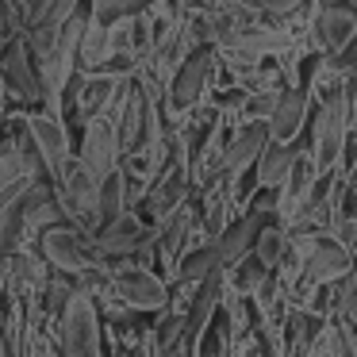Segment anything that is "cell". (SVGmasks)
<instances>
[{"label":"cell","instance_id":"1","mask_svg":"<svg viewBox=\"0 0 357 357\" xmlns=\"http://www.w3.org/2000/svg\"><path fill=\"white\" fill-rule=\"evenodd\" d=\"M54 196H58V204H62V211H66V219H70L73 231H81L85 238H93V234H96V200H100V181H96L93 173L77 162V158H70V162L58 169Z\"/></svg>","mask_w":357,"mask_h":357},{"label":"cell","instance_id":"2","mask_svg":"<svg viewBox=\"0 0 357 357\" xmlns=\"http://www.w3.org/2000/svg\"><path fill=\"white\" fill-rule=\"evenodd\" d=\"M58 354L62 357H104L100 307L93 296L77 292L58 315Z\"/></svg>","mask_w":357,"mask_h":357},{"label":"cell","instance_id":"3","mask_svg":"<svg viewBox=\"0 0 357 357\" xmlns=\"http://www.w3.org/2000/svg\"><path fill=\"white\" fill-rule=\"evenodd\" d=\"M357 35V8L349 0H311L307 12V50L323 58L342 50Z\"/></svg>","mask_w":357,"mask_h":357},{"label":"cell","instance_id":"4","mask_svg":"<svg viewBox=\"0 0 357 357\" xmlns=\"http://www.w3.org/2000/svg\"><path fill=\"white\" fill-rule=\"evenodd\" d=\"M108 288L116 296V303H123L131 315L135 311L139 315H158L169 303V284L154 269H139V265H119V269H112Z\"/></svg>","mask_w":357,"mask_h":357},{"label":"cell","instance_id":"5","mask_svg":"<svg viewBox=\"0 0 357 357\" xmlns=\"http://www.w3.org/2000/svg\"><path fill=\"white\" fill-rule=\"evenodd\" d=\"M35 254L47 261L50 273H62V277H81L89 265H96V254H93V238H85L81 231L73 227H50L35 238Z\"/></svg>","mask_w":357,"mask_h":357},{"label":"cell","instance_id":"6","mask_svg":"<svg viewBox=\"0 0 357 357\" xmlns=\"http://www.w3.org/2000/svg\"><path fill=\"white\" fill-rule=\"evenodd\" d=\"M0 89L8 96H20L24 104H43V81L24 35L0 43Z\"/></svg>","mask_w":357,"mask_h":357},{"label":"cell","instance_id":"7","mask_svg":"<svg viewBox=\"0 0 357 357\" xmlns=\"http://www.w3.org/2000/svg\"><path fill=\"white\" fill-rule=\"evenodd\" d=\"M154 246V227L150 223H142L139 219V211H127L119 223H112L108 231H100L93 238V254H96V265H108L112 269V261H131L139 250H150Z\"/></svg>","mask_w":357,"mask_h":357},{"label":"cell","instance_id":"8","mask_svg":"<svg viewBox=\"0 0 357 357\" xmlns=\"http://www.w3.org/2000/svg\"><path fill=\"white\" fill-rule=\"evenodd\" d=\"M24 135H27V146L35 150V158L43 162L50 185H54L58 169L70 162V131L62 127V119H54L50 112H27L24 116Z\"/></svg>","mask_w":357,"mask_h":357},{"label":"cell","instance_id":"9","mask_svg":"<svg viewBox=\"0 0 357 357\" xmlns=\"http://www.w3.org/2000/svg\"><path fill=\"white\" fill-rule=\"evenodd\" d=\"M77 158L96 181L112 177V173L123 165V150H119V135L108 119H89L81 123V146H77Z\"/></svg>","mask_w":357,"mask_h":357},{"label":"cell","instance_id":"10","mask_svg":"<svg viewBox=\"0 0 357 357\" xmlns=\"http://www.w3.org/2000/svg\"><path fill=\"white\" fill-rule=\"evenodd\" d=\"M315 188H319V173H315V165H311L307 150H300L292 169H288V177H284V185L277 188V223L284 227V231L296 223V215H300L303 204L315 196Z\"/></svg>","mask_w":357,"mask_h":357},{"label":"cell","instance_id":"11","mask_svg":"<svg viewBox=\"0 0 357 357\" xmlns=\"http://www.w3.org/2000/svg\"><path fill=\"white\" fill-rule=\"evenodd\" d=\"M311 96L303 89H284L269 116V142H280V146H296L303 142V131H307V119H311Z\"/></svg>","mask_w":357,"mask_h":357},{"label":"cell","instance_id":"12","mask_svg":"<svg viewBox=\"0 0 357 357\" xmlns=\"http://www.w3.org/2000/svg\"><path fill=\"white\" fill-rule=\"evenodd\" d=\"M269 219H277V215H254V211H242V215L234 219V223L227 227V231L219 234L215 242H211V254H215V269H219V273H227V269H234V265H238L242 257H250L257 231H261V227L269 223Z\"/></svg>","mask_w":357,"mask_h":357},{"label":"cell","instance_id":"13","mask_svg":"<svg viewBox=\"0 0 357 357\" xmlns=\"http://www.w3.org/2000/svg\"><path fill=\"white\" fill-rule=\"evenodd\" d=\"M349 269H354L349 254L331 238V234H326V238H315V246L307 250L300 277L307 280V284H315V288H319V284H338L342 277H349Z\"/></svg>","mask_w":357,"mask_h":357},{"label":"cell","instance_id":"14","mask_svg":"<svg viewBox=\"0 0 357 357\" xmlns=\"http://www.w3.org/2000/svg\"><path fill=\"white\" fill-rule=\"evenodd\" d=\"M300 150H303V142H296V146L269 142V146L261 150V158H257V165H254V185L265 188V192H277V188L284 185V177H288V169H292Z\"/></svg>","mask_w":357,"mask_h":357},{"label":"cell","instance_id":"15","mask_svg":"<svg viewBox=\"0 0 357 357\" xmlns=\"http://www.w3.org/2000/svg\"><path fill=\"white\" fill-rule=\"evenodd\" d=\"M112 58V43H108V27L96 24L93 16L85 20L81 27V43H77V73H93L100 70L104 62Z\"/></svg>","mask_w":357,"mask_h":357},{"label":"cell","instance_id":"16","mask_svg":"<svg viewBox=\"0 0 357 357\" xmlns=\"http://www.w3.org/2000/svg\"><path fill=\"white\" fill-rule=\"evenodd\" d=\"M127 188H123V173H112V177L100 181V200H96V234L108 231L112 223H119V219L127 215ZM93 234V238H96Z\"/></svg>","mask_w":357,"mask_h":357},{"label":"cell","instance_id":"17","mask_svg":"<svg viewBox=\"0 0 357 357\" xmlns=\"http://www.w3.org/2000/svg\"><path fill=\"white\" fill-rule=\"evenodd\" d=\"M284 246H288V231L277 223V219H269V223H265L261 231H257V238H254V250H250V254H254L257 261H261L265 269L273 273V265L280 261V254H284Z\"/></svg>","mask_w":357,"mask_h":357},{"label":"cell","instance_id":"18","mask_svg":"<svg viewBox=\"0 0 357 357\" xmlns=\"http://www.w3.org/2000/svg\"><path fill=\"white\" fill-rule=\"evenodd\" d=\"M93 4V20L104 27L119 24V20H135L150 12V0H89Z\"/></svg>","mask_w":357,"mask_h":357},{"label":"cell","instance_id":"19","mask_svg":"<svg viewBox=\"0 0 357 357\" xmlns=\"http://www.w3.org/2000/svg\"><path fill=\"white\" fill-rule=\"evenodd\" d=\"M12 35H24V16L12 8V0H0V43Z\"/></svg>","mask_w":357,"mask_h":357},{"label":"cell","instance_id":"20","mask_svg":"<svg viewBox=\"0 0 357 357\" xmlns=\"http://www.w3.org/2000/svg\"><path fill=\"white\" fill-rule=\"evenodd\" d=\"M0 357H8V349H4V342H0Z\"/></svg>","mask_w":357,"mask_h":357},{"label":"cell","instance_id":"21","mask_svg":"<svg viewBox=\"0 0 357 357\" xmlns=\"http://www.w3.org/2000/svg\"><path fill=\"white\" fill-rule=\"evenodd\" d=\"M349 4H354V8H357V0H349Z\"/></svg>","mask_w":357,"mask_h":357},{"label":"cell","instance_id":"22","mask_svg":"<svg viewBox=\"0 0 357 357\" xmlns=\"http://www.w3.org/2000/svg\"><path fill=\"white\" fill-rule=\"evenodd\" d=\"M188 4H192V0H188Z\"/></svg>","mask_w":357,"mask_h":357}]
</instances>
